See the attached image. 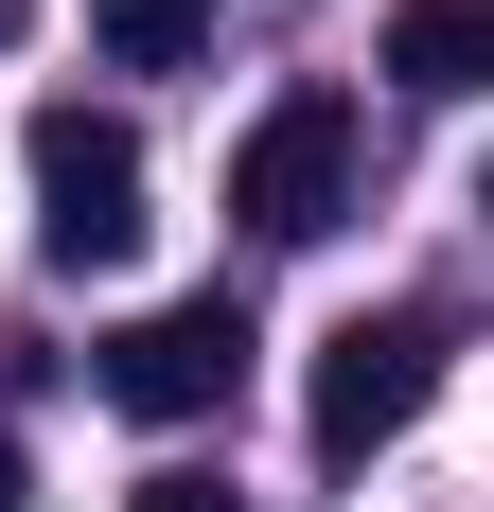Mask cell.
Segmentation results:
<instances>
[{"label": "cell", "mask_w": 494, "mask_h": 512, "mask_svg": "<svg viewBox=\"0 0 494 512\" xmlns=\"http://www.w3.org/2000/svg\"><path fill=\"white\" fill-rule=\"evenodd\" d=\"M36 248L53 265H124L142 248V142L106 106H36Z\"/></svg>", "instance_id": "3"}, {"label": "cell", "mask_w": 494, "mask_h": 512, "mask_svg": "<svg viewBox=\"0 0 494 512\" xmlns=\"http://www.w3.org/2000/svg\"><path fill=\"white\" fill-rule=\"evenodd\" d=\"M0 512H18V442H0Z\"/></svg>", "instance_id": "9"}, {"label": "cell", "mask_w": 494, "mask_h": 512, "mask_svg": "<svg viewBox=\"0 0 494 512\" xmlns=\"http://www.w3.org/2000/svg\"><path fill=\"white\" fill-rule=\"evenodd\" d=\"M230 389H247V318L230 301H159V318L106 336V407L124 424H212Z\"/></svg>", "instance_id": "4"}, {"label": "cell", "mask_w": 494, "mask_h": 512, "mask_svg": "<svg viewBox=\"0 0 494 512\" xmlns=\"http://www.w3.org/2000/svg\"><path fill=\"white\" fill-rule=\"evenodd\" d=\"M477 212H494V177H477Z\"/></svg>", "instance_id": "10"}, {"label": "cell", "mask_w": 494, "mask_h": 512, "mask_svg": "<svg viewBox=\"0 0 494 512\" xmlns=\"http://www.w3.org/2000/svg\"><path fill=\"white\" fill-rule=\"evenodd\" d=\"M18 18H36V0H0V53H18Z\"/></svg>", "instance_id": "8"}, {"label": "cell", "mask_w": 494, "mask_h": 512, "mask_svg": "<svg viewBox=\"0 0 494 512\" xmlns=\"http://www.w3.org/2000/svg\"><path fill=\"white\" fill-rule=\"evenodd\" d=\"M389 71H406L424 106L494 89V0H406V18H389Z\"/></svg>", "instance_id": "5"}, {"label": "cell", "mask_w": 494, "mask_h": 512, "mask_svg": "<svg viewBox=\"0 0 494 512\" xmlns=\"http://www.w3.org/2000/svg\"><path fill=\"white\" fill-rule=\"evenodd\" d=\"M124 512H247V495H230V477H142Z\"/></svg>", "instance_id": "7"}, {"label": "cell", "mask_w": 494, "mask_h": 512, "mask_svg": "<svg viewBox=\"0 0 494 512\" xmlns=\"http://www.w3.org/2000/svg\"><path fill=\"white\" fill-rule=\"evenodd\" d=\"M195 36H212V0H89L106 71H195Z\"/></svg>", "instance_id": "6"}, {"label": "cell", "mask_w": 494, "mask_h": 512, "mask_svg": "<svg viewBox=\"0 0 494 512\" xmlns=\"http://www.w3.org/2000/svg\"><path fill=\"white\" fill-rule=\"evenodd\" d=\"M424 389H442V318H336V336H318V389H300V442L353 477L371 442L424 424Z\"/></svg>", "instance_id": "1"}, {"label": "cell", "mask_w": 494, "mask_h": 512, "mask_svg": "<svg viewBox=\"0 0 494 512\" xmlns=\"http://www.w3.org/2000/svg\"><path fill=\"white\" fill-rule=\"evenodd\" d=\"M230 212L265 230V248H318V230L353 212V106H336V89H283V106L230 142Z\"/></svg>", "instance_id": "2"}]
</instances>
